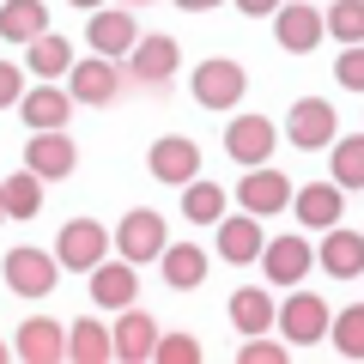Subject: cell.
<instances>
[{
    "mask_svg": "<svg viewBox=\"0 0 364 364\" xmlns=\"http://www.w3.org/2000/svg\"><path fill=\"white\" fill-rule=\"evenodd\" d=\"M122 85H140V91H158V85H170L176 79V67H182V43L176 37H140L128 55H122Z\"/></svg>",
    "mask_w": 364,
    "mask_h": 364,
    "instance_id": "cell-1",
    "label": "cell"
},
{
    "mask_svg": "<svg viewBox=\"0 0 364 364\" xmlns=\"http://www.w3.org/2000/svg\"><path fill=\"white\" fill-rule=\"evenodd\" d=\"M109 243H116V237H109L97 219H67L61 237H55V261H61L67 273H91L109 255Z\"/></svg>",
    "mask_w": 364,
    "mask_h": 364,
    "instance_id": "cell-2",
    "label": "cell"
},
{
    "mask_svg": "<svg viewBox=\"0 0 364 364\" xmlns=\"http://www.w3.org/2000/svg\"><path fill=\"white\" fill-rule=\"evenodd\" d=\"M188 91H195V104L200 109H237L243 104V91H249V73L237 61H200L195 67V79H188Z\"/></svg>",
    "mask_w": 364,
    "mask_h": 364,
    "instance_id": "cell-3",
    "label": "cell"
},
{
    "mask_svg": "<svg viewBox=\"0 0 364 364\" xmlns=\"http://www.w3.org/2000/svg\"><path fill=\"white\" fill-rule=\"evenodd\" d=\"M328 328H334V310L316 291H291L279 304V334H286V346H316V340H328Z\"/></svg>",
    "mask_w": 364,
    "mask_h": 364,
    "instance_id": "cell-4",
    "label": "cell"
},
{
    "mask_svg": "<svg viewBox=\"0 0 364 364\" xmlns=\"http://www.w3.org/2000/svg\"><path fill=\"white\" fill-rule=\"evenodd\" d=\"M164 219H158L152 207H134V213H122V225H116V249L122 255L134 261V267H140V261H158L164 255Z\"/></svg>",
    "mask_w": 364,
    "mask_h": 364,
    "instance_id": "cell-5",
    "label": "cell"
},
{
    "mask_svg": "<svg viewBox=\"0 0 364 364\" xmlns=\"http://www.w3.org/2000/svg\"><path fill=\"white\" fill-rule=\"evenodd\" d=\"M273 37H279V49H291V55H310L316 43L328 37V18L316 13V6H304V0H286V6L273 13Z\"/></svg>",
    "mask_w": 364,
    "mask_h": 364,
    "instance_id": "cell-6",
    "label": "cell"
},
{
    "mask_svg": "<svg viewBox=\"0 0 364 364\" xmlns=\"http://www.w3.org/2000/svg\"><path fill=\"white\" fill-rule=\"evenodd\" d=\"M55 273H61V261L43 255V249H31V243L6 255V286H13L18 298H49V291H55Z\"/></svg>",
    "mask_w": 364,
    "mask_h": 364,
    "instance_id": "cell-7",
    "label": "cell"
},
{
    "mask_svg": "<svg viewBox=\"0 0 364 364\" xmlns=\"http://www.w3.org/2000/svg\"><path fill=\"white\" fill-rule=\"evenodd\" d=\"M146 170H152L158 182H176V188H188V182L200 176V146L182 140V134H164V140L146 152Z\"/></svg>",
    "mask_w": 364,
    "mask_h": 364,
    "instance_id": "cell-8",
    "label": "cell"
},
{
    "mask_svg": "<svg viewBox=\"0 0 364 364\" xmlns=\"http://www.w3.org/2000/svg\"><path fill=\"white\" fill-rule=\"evenodd\" d=\"M286 140L298 146V152L334 146V104H322V97H298L291 116H286Z\"/></svg>",
    "mask_w": 364,
    "mask_h": 364,
    "instance_id": "cell-9",
    "label": "cell"
},
{
    "mask_svg": "<svg viewBox=\"0 0 364 364\" xmlns=\"http://www.w3.org/2000/svg\"><path fill=\"white\" fill-rule=\"evenodd\" d=\"M291 195H298V188H291V182L279 176L273 164H255L243 182H237V200H243V213H255V219H267V213L291 207Z\"/></svg>",
    "mask_w": 364,
    "mask_h": 364,
    "instance_id": "cell-10",
    "label": "cell"
},
{
    "mask_svg": "<svg viewBox=\"0 0 364 364\" xmlns=\"http://www.w3.org/2000/svg\"><path fill=\"white\" fill-rule=\"evenodd\" d=\"M273 140H279V128H273L267 116H237L231 128H225V152H231V158H237V164H243V170L267 164Z\"/></svg>",
    "mask_w": 364,
    "mask_h": 364,
    "instance_id": "cell-11",
    "label": "cell"
},
{
    "mask_svg": "<svg viewBox=\"0 0 364 364\" xmlns=\"http://www.w3.org/2000/svg\"><path fill=\"white\" fill-rule=\"evenodd\" d=\"M25 164L37 170L43 182H55V176H73V170H79V146L67 140L61 128H37V140L25 146Z\"/></svg>",
    "mask_w": 364,
    "mask_h": 364,
    "instance_id": "cell-12",
    "label": "cell"
},
{
    "mask_svg": "<svg viewBox=\"0 0 364 364\" xmlns=\"http://www.w3.org/2000/svg\"><path fill=\"white\" fill-rule=\"evenodd\" d=\"M310 261H316V249L304 237H267V249H261V267H267L273 286H298L310 273Z\"/></svg>",
    "mask_w": 364,
    "mask_h": 364,
    "instance_id": "cell-13",
    "label": "cell"
},
{
    "mask_svg": "<svg viewBox=\"0 0 364 364\" xmlns=\"http://www.w3.org/2000/svg\"><path fill=\"white\" fill-rule=\"evenodd\" d=\"M134 291H140V279H134V261L122 255V261H97L91 267V298H97V310H128L134 304Z\"/></svg>",
    "mask_w": 364,
    "mask_h": 364,
    "instance_id": "cell-14",
    "label": "cell"
},
{
    "mask_svg": "<svg viewBox=\"0 0 364 364\" xmlns=\"http://www.w3.org/2000/svg\"><path fill=\"white\" fill-rule=\"evenodd\" d=\"M73 97H79V104H116V97H122V67L109 61V55L73 61Z\"/></svg>",
    "mask_w": 364,
    "mask_h": 364,
    "instance_id": "cell-15",
    "label": "cell"
},
{
    "mask_svg": "<svg viewBox=\"0 0 364 364\" xmlns=\"http://www.w3.org/2000/svg\"><path fill=\"white\" fill-rule=\"evenodd\" d=\"M13 352L25 364H61L67 358V328L61 322H49V316H37V322H25L13 334Z\"/></svg>",
    "mask_w": 364,
    "mask_h": 364,
    "instance_id": "cell-16",
    "label": "cell"
},
{
    "mask_svg": "<svg viewBox=\"0 0 364 364\" xmlns=\"http://www.w3.org/2000/svg\"><path fill=\"white\" fill-rule=\"evenodd\" d=\"M322 273L328 279H358L364 273V231H340V225H328V237H322Z\"/></svg>",
    "mask_w": 364,
    "mask_h": 364,
    "instance_id": "cell-17",
    "label": "cell"
},
{
    "mask_svg": "<svg viewBox=\"0 0 364 364\" xmlns=\"http://www.w3.org/2000/svg\"><path fill=\"white\" fill-rule=\"evenodd\" d=\"M109 340H116V358L122 364H146L158 352V322L146 310H122V322L109 328Z\"/></svg>",
    "mask_w": 364,
    "mask_h": 364,
    "instance_id": "cell-18",
    "label": "cell"
},
{
    "mask_svg": "<svg viewBox=\"0 0 364 364\" xmlns=\"http://www.w3.org/2000/svg\"><path fill=\"white\" fill-rule=\"evenodd\" d=\"M291 207H298V219L310 225V231H328V225H340V213H346V188H340V182H310V188L291 195Z\"/></svg>",
    "mask_w": 364,
    "mask_h": 364,
    "instance_id": "cell-19",
    "label": "cell"
},
{
    "mask_svg": "<svg viewBox=\"0 0 364 364\" xmlns=\"http://www.w3.org/2000/svg\"><path fill=\"white\" fill-rule=\"evenodd\" d=\"M261 249H267V237H261V219H255V213L219 219V255H225V261L249 267V261H261Z\"/></svg>",
    "mask_w": 364,
    "mask_h": 364,
    "instance_id": "cell-20",
    "label": "cell"
},
{
    "mask_svg": "<svg viewBox=\"0 0 364 364\" xmlns=\"http://www.w3.org/2000/svg\"><path fill=\"white\" fill-rule=\"evenodd\" d=\"M49 31V6L43 0H0V43H37Z\"/></svg>",
    "mask_w": 364,
    "mask_h": 364,
    "instance_id": "cell-21",
    "label": "cell"
},
{
    "mask_svg": "<svg viewBox=\"0 0 364 364\" xmlns=\"http://www.w3.org/2000/svg\"><path fill=\"white\" fill-rule=\"evenodd\" d=\"M18 109H25V128H31V134H37V128H61V122L73 116V91H61V85L43 79L31 97H18Z\"/></svg>",
    "mask_w": 364,
    "mask_h": 364,
    "instance_id": "cell-22",
    "label": "cell"
},
{
    "mask_svg": "<svg viewBox=\"0 0 364 364\" xmlns=\"http://www.w3.org/2000/svg\"><path fill=\"white\" fill-rule=\"evenodd\" d=\"M158 267H164V286L170 291H195L200 279H207V249H200V243H170L164 255H158Z\"/></svg>",
    "mask_w": 364,
    "mask_h": 364,
    "instance_id": "cell-23",
    "label": "cell"
},
{
    "mask_svg": "<svg viewBox=\"0 0 364 364\" xmlns=\"http://www.w3.org/2000/svg\"><path fill=\"white\" fill-rule=\"evenodd\" d=\"M85 37H91V49H97V55H109V61H116V55H128L134 43H140V25H134L128 13H104V6H97Z\"/></svg>",
    "mask_w": 364,
    "mask_h": 364,
    "instance_id": "cell-24",
    "label": "cell"
},
{
    "mask_svg": "<svg viewBox=\"0 0 364 364\" xmlns=\"http://www.w3.org/2000/svg\"><path fill=\"white\" fill-rule=\"evenodd\" d=\"M273 322H279V310H273L267 286H243V291H231V328H237V334H267Z\"/></svg>",
    "mask_w": 364,
    "mask_h": 364,
    "instance_id": "cell-25",
    "label": "cell"
},
{
    "mask_svg": "<svg viewBox=\"0 0 364 364\" xmlns=\"http://www.w3.org/2000/svg\"><path fill=\"white\" fill-rule=\"evenodd\" d=\"M0 200H6V219H37V213H43V176L25 164L18 176L0 182Z\"/></svg>",
    "mask_w": 364,
    "mask_h": 364,
    "instance_id": "cell-26",
    "label": "cell"
},
{
    "mask_svg": "<svg viewBox=\"0 0 364 364\" xmlns=\"http://www.w3.org/2000/svg\"><path fill=\"white\" fill-rule=\"evenodd\" d=\"M67 358H73V364H109V358H116L109 328H97L91 316H85V322H73V334H67Z\"/></svg>",
    "mask_w": 364,
    "mask_h": 364,
    "instance_id": "cell-27",
    "label": "cell"
},
{
    "mask_svg": "<svg viewBox=\"0 0 364 364\" xmlns=\"http://www.w3.org/2000/svg\"><path fill=\"white\" fill-rule=\"evenodd\" d=\"M31 73L37 79H61V73H73V43H61V37H49V31H43L37 43H31Z\"/></svg>",
    "mask_w": 364,
    "mask_h": 364,
    "instance_id": "cell-28",
    "label": "cell"
},
{
    "mask_svg": "<svg viewBox=\"0 0 364 364\" xmlns=\"http://www.w3.org/2000/svg\"><path fill=\"white\" fill-rule=\"evenodd\" d=\"M182 213H188V225H219L225 219V188L219 182H188V195H182Z\"/></svg>",
    "mask_w": 364,
    "mask_h": 364,
    "instance_id": "cell-29",
    "label": "cell"
},
{
    "mask_svg": "<svg viewBox=\"0 0 364 364\" xmlns=\"http://www.w3.org/2000/svg\"><path fill=\"white\" fill-rule=\"evenodd\" d=\"M328 152H334V182L340 188H364V134H346Z\"/></svg>",
    "mask_w": 364,
    "mask_h": 364,
    "instance_id": "cell-30",
    "label": "cell"
},
{
    "mask_svg": "<svg viewBox=\"0 0 364 364\" xmlns=\"http://www.w3.org/2000/svg\"><path fill=\"white\" fill-rule=\"evenodd\" d=\"M322 18H328V37L334 43H364V0H334Z\"/></svg>",
    "mask_w": 364,
    "mask_h": 364,
    "instance_id": "cell-31",
    "label": "cell"
},
{
    "mask_svg": "<svg viewBox=\"0 0 364 364\" xmlns=\"http://www.w3.org/2000/svg\"><path fill=\"white\" fill-rule=\"evenodd\" d=\"M328 340L340 346V358H364V304L340 310V316H334V328H328Z\"/></svg>",
    "mask_w": 364,
    "mask_h": 364,
    "instance_id": "cell-32",
    "label": "cell"
},
{
    "mask_svg": "<svg viewBox=\"0 0 364 364\" xmlns=\"http://www.w3.org/2000/svg\"><path fill=\"white\" fill-rule=\"evenodd\" d=\"M152 358L158 364H200V346H195V334H158Z\"/></svg>",
    "mask_w": 364,
    "mask_h": 364,
    "instance_id": "cell-33",
    "label": "cell"
},
{
    "mask_svg": "<svg viewBox=\"0 0 364 364\" xmlns=\"http://www.w3.org/2000/svg\"><path fill=\"white\" fill-rule=\"evenodd\" d=\"M334 79L346 91H364V43H346L340 49V61H334Z\"/></svg>",
    "mask_w": 364,
    "mask_h": 364,
    "instance_id": "cell-34",
    "label": "cell"
},
{
    "mask_svg": "<svg viewBox=\"0 0 364 364\" xmlns=\"http://www.w3.org/2000/svg\"><path fill=\"white\" fill-rule=\"evenodd\" d=\"M237 358H243V364H286L291 346H286V340H261V334H249V346L237 352Z\"/></svg>",
    "mask_w": 364,
    "mask_h": 364,
    "instance_id": "cell-35",
    "label": "cell"
},
{
    "mask_svg": "<svg viewBox=\"0 0 364 364\" xmlns=\"http://www.w3.org/2000/svg\"><path fill=\"white\" fill-rule=\"evenodd\" d=\"M18 97H25V73L13 61H0V109H13Z\"/></svg>",
    "mask_w": 364,
    "mask_h": 364,
    "instance_id": "cell-36",
    "label": "cell"
},
{
    "mask_svg": "<svg viewBox=\"0 0 364 364\" xmlns=\"http://www.w3.org/2000/svg\"><path fill=\"white\" fill-rule=\"evenodd\" d=\"M237 6H243L249 18H267V13H279V6H286V0H237Z\"/></svg>",
    "mask_w": 364,
    "mask_h": 364,
    "instance_id": "cell-37",
    "label": "cell"
},
{
    "mask_svg": "<svg viewBox=\"0 0 364 364\" xmlns=\"http://www.w3.org/2000/svg\"><path fill=\"white\" fill-rule=\"evenodd\" d=\"M182 13H213V6H219V0H176Z\"/></svg>",
    "mask_w": 364,
    "mask_h": 364,
    "instance_id": "cell-38",
    "label": "cell"
},
{
    "mask_svg": "<svg viewBox=\"0 0 364 364\" xmlns=\"http://www.w3.org/2000/svg\"><path fill=\"white\" fill-rule=\"evenodd\" d=\"M67 6H85V13H97V6H104V0H67Z\"/></svg>",
    "mask_w": 364,
    "mask_h": 364,
    "instance_id": "cell-39",
    "label": "cell"
},
{
    "mask_svg": "<svg viewBox=\"0 0 364 364\" xmlns=\"http://www.w3.org/2000/svg\"><path fill=\"white\" fill-rule=\"evenodd\" d=\"M6 358H18V352H13V346H6V340H0V364H6Z\"/></svg>",
    "mask_w": 364,
    "mask_h": 364,
    "instance_id": "cell-40",
    "label": "cell"
},
{
    "mask_svg": "<svg viewBox=\"0 0 364 364\" xmlns=\"http://www.w3.org/2000/svg\"><path fill=\"white\" fill-rule=\"evenodd\" d=\"M0 219H6V200H0Z\"/></svg>",
    "mask_w": 364,
    "mask_h": 364,
    "instance_id": "cell-41",
    "label": "cell"
},
{
    "mask_svg": "<svg viewBox=\"0 0 364 364\" xmlns=\"http://www.w3.org/2000/svg\"><path fill=\"white\" fill-rule=\"evenodd\" d=\"M134 6H146V0H134Z\"/></svg>",
    "mask_w": 364,
    "mask_h": 364,
    "instance_id": "cell-42",
    "label": "cell"
}]
</instances>
